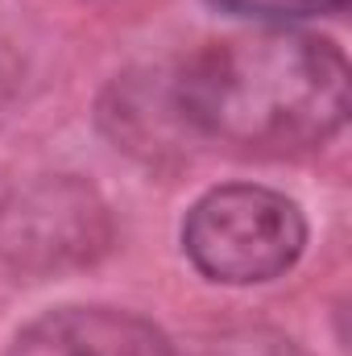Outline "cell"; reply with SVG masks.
<instances>
[{
  "instance_id": "6da1fadb",
  "label": "cell",
  "mask_w": 352,
  "mask_h": 356,
  "mask_svg": "<svg viewBox=\"0 0 352 356\" xmlns=\"http://www.w3.org/2000/svg\"><path fill=\"white\" fill-rule=\"evenodd\" d=\"M186 133L237 149L323 145L349 116L344 50L315 33H241L203 46L175 75Z\"/></svg>"
},
{
  "instance_id": "7a4b0ae2",
  "label": "cell",
  "mask_w": 352,
  "mask_h": 356,
  "mask_svg": "<svg viewBox=\"0 0 352 356\" xmlns=\"http://www.w3.org/2000/svg\"><path fill=\"white\" fill-rule=\"evenodd\" d=\"M307 220L282 191L232 182L207 191L182 224L191 266L224 286L273 282L303 257Z\"/></svg>"
},
{
  "instance_id": "3957f363",
  "label": "cell",
  "mask_w": 352,
  "mask_h": 356,
  "mask_svg": "<svg viewBox=\"0 0 352 356\" xmlns=\"http://www.w3.org/2000/svg\"><path fill=\"white\" fill-rule=\"evenodd\" d=\"M108 241L112 216L75 175L33 178L0 199V257L21 273L91 266Z\"/></svg>"
},
{
  "instance_id": "277c9868",
  "label": "cell",
  "mask_w": 352,
  "mask_h": 356,
  "mask_svg": "<svg viewBox=\"0 0 352 356\" xmlns=\"http://www.w3.org/2000/svg\"><path fill=\"white\" fill-rule=\"evenodd\" d=\"M4 356H175L162 327L116 307H58L25 323Z\"/></svg>"
},
{
  "instance_id": "5b68a950",
  "label": "cell",
  "mask_w": 352,
  "mask_h": 356,
  "mask_svg": "<svg viewBox=\"0 0 352 356\" xmlns=\"http://www.w3.org/2000/svg\"><path fill=\"white\" fill-rule=\"evenodd\" d=\"M195 356H311V353H303L294 340H286L269 327H241V332H224V336L207 340Z\"/></svg>"
},
{
  "instance_id": "8992f818",
  "label": "cell",
  "mask_w": 352,
  "mask_h": 356,
  "mask_svg": "<svg viewBox=\"0 0 352 356\" xmlns=\"http://www.w3.org/2000/svg\"><path fill=\"white\" fill-rule=\"evenodd\" d=\"M228 13L241 17H265V21H282V17H315V13H340L349 0H211Z\"/></svg>"
}]
</instances>
